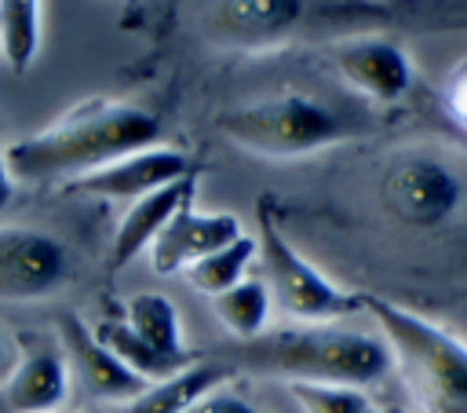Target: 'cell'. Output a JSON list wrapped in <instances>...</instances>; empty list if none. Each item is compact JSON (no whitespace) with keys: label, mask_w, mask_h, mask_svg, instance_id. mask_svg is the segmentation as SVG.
<instances>
[{"label":"cell","mask_w":467,"mask_h":413,"mask_svg":"<svg viewBox=\"0 0 467 413\" xmlns=\"http://www.w3.org/2000/svg\"><path fill=\"white\" fill-rule=\"evenodd\" d=\"M157 139L161 121L150 110L117 99H88L44 132L11 143L4 154L15 179L51 183L88 175L124 154L157 146Z\"/></svg>","instance_id":"cell-1"},{"label":"cell","mask_w":467,"mask_h":413,"mask_svg":"<svg viewBox=\"0 0 467 413\" xmlns=\"http://www.w3.org/2000/svg\"><path fill=\"white\" fill-rule=\"evenodd\" d=\"M230 365H244L263 376L310 380V384H354L368 387L390 373V351L383 336L343 329L336 322H299L285 329L241 340Z\"/></svg>","instance_id":"cell-2"},{"label":"cell","mask_w":467,"mask_h":413,"mask_svg":"<svg viewBox=\"0 0 467 413\" xmlns=\"http://www.w3.org/2000/svg\"><path fill=\"white\" fill-rule=\"evenodd\" d=\"M394 369L423 413H467V340L452 329L372 292H361Z\"/></svg>","instance_id":"cell-3"},{"label":"cell","mask_w":467,"mask_h":413,"mask_svg":"<svg viewBox=\"0 0 467 413\" xmlns=\"http://www.w3.org/2000/svg\"><path fill=\"white\" fill-rule=\"evenodd\" d=\"M219 128L234 146L259 157H303L354 135L336 110L303 91H277L241 102L219 117Z\"/></svg>","instance_id":"cell-4"},{"label":"cell","mask_w":467,"mask_h":413,"mask_svg":"<svg viewBox=\"0 0 467 413\" xmlns=\"http://www.w3.org/2000/svg\"><path fill=\"white\" fill-rule=\"evenodd\" d=\"M255 227H259V259H263V281L270 289V300L296 322H339L354 311H361V292H347L336 281H328L274 223L270 201L255 205Z\"/></svg>","instance_id":"cell-5"},{"label":"cell","mask_w":467,"mask_h":413,"mask_svg":"<svg viewBox=\"0 0 467 413\" xmlns=\"http://www.w3.org/2000/svg\"><path fill=\"white\" fill-rule=\"evenodd\" d=\"M463 186L449 164L427 154H401L379 179L383 208L405 227H438L460 208Z\"/></svg>","instance_id":"cell-6"},{"label":"cell","mask_w":467,"mask_h":413,"mask_svg":"<svg viewBox=\"0 0 467 413\" xmlns=\"http://www.w3.org/2000/svg\"><path fill=\"white\" fill-rule=\"evenodd\" d=\"M306 15V0H204L201 33L219 48L259 51L288 40Z\"/></svg>","instance_id":"cell-7"},{"label":"cell","mask_w":467,"mask_h":413,"mask_svg":"<svg viewBox=\"0 0 467 413\" xmlns=\"http://www.w3.org/2000/svg\"><path fill=\"white\" fill-rule=\"evenodd\" d=\"M193 172L190 154L171 150V146H146L135 154H124L88 175L69 179V194H88V197H109V201H135L157 186H168L182 175Z\"/></svg>","instance_id":"cell-8"},{"label":"cell","mask_w":467,"mask_h":413,"mask_svg":"<svg viewBox=\"0 0 467 413\" xmlns=\"http://www.w3.org/2000/svg\"><path fill=\"white\" fill-rule=\"evenodd\" d=\"M58 344H62V358L69 365V376H77L91 398L124 406L150 387L109 347H102L95 329H88V322H80L73 311L58 314Z\"/></svg>","instance_id":"cell-9"},{"label":"cell","mask_w":467,"mask_h":413,"mask_svg":"<svg viewBox=\"0 0 467 413\" xmlns=\"http://www.w3.org/2000/svg\"><path fill=\"white\" fill-rule=\"evenodd\" d=\"M66 281V249L29 227H0V300H40Z\"/></svg>","instance_id":"cell-10"},{"label":"cell","mask_w":467,"mask_h":413,"mask_svg":"<svg viewBox=\"0 0 467 413\" xmlns=\"http://www.w3.org/2000/svg\"><path fill=\"white\" fill-rule=\"evenodd\" d=\"M339 77L372 102H398L412 88V58L394 37H354L332 48Z\"/></svg>","instance_id":"cell-11"},{"label":"cell","mask_w":467,"mask_h":413,"mask_svg":"<svg viewBox=\"0 0 467 413\" xmlns=\"http://www.w3.org/2000/svg\"><path fill=\"white\" fill-rule=\"evenodd\" d=\"M241 234H244V227L234 212H193L186 205L168 219V227L146 249L150 267H153V274H164V278L168 274H186L197 259L230 245Z\"/></svg>","instance_id":"cell-12"},{"label":"cell","mask_w":467,"mask_h":413,"mask_svg":"<svg viewBox=\"0 0 467 413\" xmlns=\"http://www.w3.org/2000/svg\"><path fill=\"white\" fill-rule=\"evenodd\" d=\"M193 186H197V172L135 197L128 205V212L120 216V223H117L113 249H109V267H128L139 252H146L153 245V238L168 227V219L193 201Z\"/></svg>","instance_id":"cell-13"},{"label":"cell","mask_w":467,"mask_h":413,"mask_svg":"<svg viewBox=\"0 0 467 413\" xmlns=\"http://www.w3.org/2000/svg\"><path fill=\"white\" fill-rule=\"evenodd\" d=\"M69 395V365L55 347L26 351L4 376L0 402L7 413H55Z\"/></svg>","instance_id":"cell-14"},{"label":"cell","mask_w":467,"mask_h":413,"mask_svg":"<svg viewBox=\"0 0 467 413\" xmlns=\"http://www.w3.org/2000/svg\"><path fill=\"white\" fill-rule=\"evenodd\" d=\"M230 362H190L179 373L153 380L142 395H135L131 402H124L117 413H182L190 409L201 395L223 387V380L230 376Z\"/></svg>","instance_id":"cell-15"},{"label":"cell","mask_w":467,"mask_h":413,"mask_svg":"<svg viewBox=\"0 0 467 413\" xmlns=\"http://www.w3.org/2000/svg\"><path fill=\"white\" fill-rule=\"evenodd\" d=\"M124 322L128 329L146 344L153 347L161 358L175 362V365H190L186 358V347H182V325H179V311L168 296L161 292H135L128 303H124Z\"/></svg>","instance_id":"cell-16"},{"label":"cell","mask_w":467,"mask_h":413,"mask_svg":"<svg viewBox=\"0 0 467 413\" xmlns=\"http://www.w3.org/2000/svg\"><path fill=\"white\" fill-rule=\"evenodd\" d=\"M270 289L263 278H244L234 289L212 296V311L215 318L237 336V340H255L259 333H266V318H270Z\"/></svg>","instance_id":"cell-17"},{"label":"cell","mask_w":467,"mask_h":413,"mask_svg":"<svg viewBox=\"0 0 467 413\" xmlns=\"http://www.w3.org/2000/svg\"><path fill=\"white\" fill-rule=\"evenodd\" d=\"M255 252H259L255 238H252V234H241V238H234L230 245H223V249L208 252L204 259H197V263L186 270V281H190L197 292H204V296H219V292L234 289L237 281H244V270H248V263L255 259Z\"/></svg>","instance_id":"cell-18"},{"label":"cell","mask_w":467,"mask_h":413,"mask_svg":"<svg viewBox=\"0 0 467 413\" xmlns=\"http://www.w3.org/2000/svg\"><path fill=\"white\" fill-rule=\"evenodd\" d=\"M40 48V0H0V51L15 73H26Z\"/></svg>","instance_id":"cell-19"},{"label":"cell","mask_w":467,"mask_h":413,"mask_svg":"<svg viewBox=\"0 0 467 413\" xmlns=\"http://www.w3.org/2000/svg\"><path fill=\"white\" fill-rule=\"evenodd\" d=\"M95 336L102 340V347H109L135 376H142L146 384H153V380H164V376H171V373H179L182 365H175V362H168V358H161L153 347H146L131 329H128V322H113V318H106V322H99L95 325Z\"/></svg>","instance_id":"cell-20"},{"label":"cell","mask_w":467,"mask_h":413,"mask_svg":"<svg viewBox=\"0 0 467 413\" xmlns=\"http://www.w3.org/2000/svg\"><path fill=\"white\" fill-rule=\"evenodd\" d=\"M288 395L299 406V413H376V402L365 395V387H354V384L292 380Z\"/></svg>","instance_id":"cell-21"},{"label":"cell","mask_w":467,"mask_h":413,"mask_svg":"<svg viewBox=\"0 0 467 413\" xmlns=\"http://www.w3.org/2000/svg\"><path fill=\"white\" fill-rule=\"evenodd\" d=\"M445 113L456 124L460 139L467 143V58H460L445 80Z\"/></svg>","instance_id":"cell-22"},{"label":"cell","mask_w":467,"mask_h":413,"mask_svg":"<svg viewBox=\"0 0 467 413\" xmlns=\"http://www.w3.org/2000/svg\"><path fill=\"white\" fill-rule=\"evenodd\" d=\"M182 413H255L241 395H234V391H226V387H215V391H208V395H201L190 409H182Z\"/></svg>","instance_id":"cell-23"},{"label":"cell","mask_w":467,"mask_h":413,"mask_svg":"<svg viewBox=\"0 0 467 413\" xmlns=\"http://www.w3.org/2000/svg\"><path fill=\"white\" fill-rule=\"evenodd\" d=\"M11 194H15V175L7 168V154L0 150V212L11 205Z\"/></svg>","instance_id":"cell-24"},{"label":"cell","mask_w":467,"mask_h":413,"mask_svg":"<svg viewBox=\"0 0 467 413\" xmlns=\"http://www.w3.org/2000/svg\"><path fill=\"white\" fill-rule=\"evenodd\" d=\"M376 413H409V409H401V406H376Z\"/></svg>","instance_id":"cell-25"},{"label":"cell","mask_w":467,"mask_h":413,"mask_svg":"<svg viewBox=\"0 0 467 413\" xmlns=\"http://www.w3.org/2000/svg\"><path fill=\"white\" fill-rule=\"evenodd\" d=\"M7 365V347H4V340H0V369Z\"/></svg>","instance_id":"cell-26"}]
</instances>
